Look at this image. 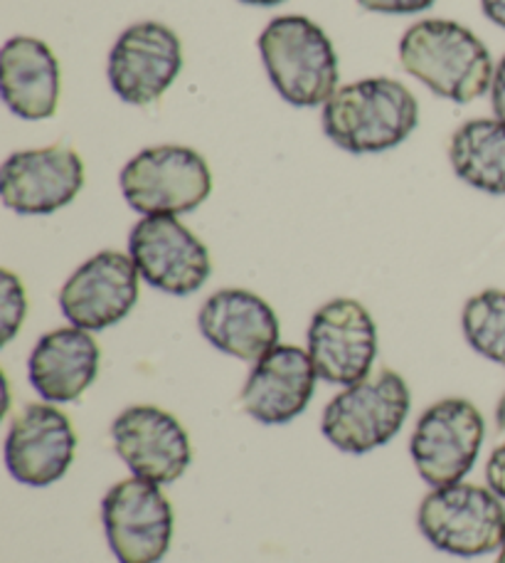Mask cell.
Returning a JSON list of instances; mask_svg holds the SVG:
<instances>
[{
  "mask_svg": "<svg viewBox=\"0 0 505 563\" xmlns=\"http://www.w3.org/2000/svg\"><path fill=\"white\" fill-rule=\"evenodd\" d=\"M400 65L434 95L457 104L491 92L493 59L469 27L453 20H419L400 40Z\"/></svg>",
  "mask_w": 505,
  "mask_h": 563,
  "instance_id": "6da1fadb",
  "label": "cell"
},
{
  "mask_svg": "<svg viewBox=\"0 0 505 563\" xmlns=\"http://www.w3.org/2000/svg\"><path fill=\"white\" fill-rule=\"evenodd\" d=\"M326 136L348 154H385L419 124V102L392 77H366L340 87L323 104Z\"/></svg>",
  "mask_w": 505,
  "mask_h": 563,
  "instance_id": "7a4b0ae2",
  "label": "cell"
},
{
  "mask_svg": "<svg viewBox=\"0 0 505 563\" xmlns=\"http://www.w3.org/2000/svg\"><path fill=\"white\" fill-rule=\"evenodd\" d=\"M259 55L284 102L311 109L338 92V55L323 27L306 15H279L261 30Z\"/></svg>",
  "mask_w": 505,
  "mask_h": 563,
  "instance_id": "3957f363",
  "label": "cell"
},
{
  "mask_svg": "<svg viewBox=\"0 0 505 563\" xmlns=\"http://www.w3.org/2000/svg\"><path fill=\"white\" fill-rule=\"evenodd\" d=\"M409 404L407 380L382 368L330 400L323 410L321 432L338 450L366 455L397 435L409 416Z\"/></svg>",
  "mask_w": 505,
  "mask_h": 563,
  "instance_id": "277c9868",
  "label": "cell"
},
{
  "mask_svg": "<svg viewBox=\"0 0 505 563\" xmlns=\"http://www.w3.org/2000/svg\"><path fill=\"white\" fill-rule=\"evenodd\" d=\"M417 525L434 549L459 559H476L501 549L505 507L493 489L457 482L434 487L422 499Z\"/></svg>",
  "mask_w": 505,
  "mask_h": 563,
  "instance_id": "5b68a950",
  "label": "cell"
},
{
  "mask_svg": "<svg viewBox=\"0 0 505 563\" xmlns=\"http://www.w3.org/2000/svg\"><path fill=\"white\" fill-rule=\"evenodd\" d=\"M119 184L126 203L141 216H183L205 203L212 174L195 148L164 144L131 158Z\"/></svg>",
  "mask_w": 505,
  "mask_h": 563,
  "instance_id": "8992f818",
  "label": "cell"
},
{
  "mask_svg": "<svg viewBox=\"0 0 505 563\" xmlns=\"http://www.w3.org/2000/svg\"><path fill=\"white\" fill-rule=\"evenodd\" d=\"M486 420L467 398H444L414 426L409 452L419 477L434 487L457 485L476 465Z\"/></svg>",
  "mask_w": 505,
  "mask_h": 563,
  "instance_id": "52a82bcc",
  "label": "cell"
},
{
  "mask_svg": "<svg viewBox=\"0 0 505 563\" xmlns=\"http://www.w3.org/2000/svg\"><path fill=\"white\" fill-rule=\"evenodd\" d=\"M101 525L119 563H158L173 539V507L156 482L131 477L101 499Z\"/></svg>",
  "mask_w": 505,
  "mask_h": 563,
  "instance_id": "ba28073f",
  "label": "cell"
},
{
  "mask_svg": "<svg viewBox=\"0 0 505 563\" xmlns=\"http://www.w3.org/2000/svg\"><path fill=\"white\" fill-rule=\"evenodd\" d=\"M183 73V43L164 23L126 27L111 47L106 77L121 102L148 107L158 102Z\"/></svg>",
  "mask_w": 505,
  "mask_h": 563,
  "instance_id": "9c48e42d",
  "label": "cell"
},
{
  "mask_svg": "<svg viewBox=\"0 0 505 563\" xmlns=\"http://www.w3.org/2000/svg\"><path fill=\"white\" fill-rule=\"evenodd\" d=\"M128 255L150 287L176 297L193 295L212 273L205 243L176 216L141 218L128 235Z\"/></svg>",
  "mask_w": 505,
  "mask_h": 563,
  "instance_id": "30bf717a",
  "label": "cell"
},
{
  "mask_svg": "<svg viewBox=\"0 0 505 563\" xmlns=\"http://www.w3.org/2000/svg\"><path fill=\"white\" fill-rule=\"evenodd\" d=\"M308 356L318 378L336 386L366 380L378 358V327L356 299H330L311 319Z\"/></svg>",
  "mask_w": 505,
  "mask_h": 563,
  "instance_id": "8fae6325",
  "label": "cell"
},
{
  "mask_svg": "<svg viewBox=\"0 0 505 563\" xmlns=\"http://www.w3.org/2000/svg\"><path fill=\"white\" fill-rule=\"evenodd\" d=\"M82 156L69 146L18 151L0 168V198L20 216H49L72 203L85 188Z\"/></svg>",
  "mask_w": 505,
  "mask_h": 563,
  "instance_id": "7c38bea8",
  "label": "cell"
},
{
  "mask_svg": "<svg viewBox=\"0 0 505 563\" xmlns=\"http://www.w3.org/2000/svg\"><path fill=\"white\" fill-rule=\"evenodd\" d=\"M111 440L131 475L170 485L193 460L190 438L173 413L158 406H128L111 422Z\"/></svg>",
  "mask_w": 505,
  "mask_h": 563,
  "instance_id": "4fadbf2b",
  "label": "cell"
},
{
  "mask_svg": "<svg viewBox=\"0 0 505 563\" xmlns=\"http://www.w3.org/2000/svg\"><path fill=\"white\" fill-rule=\"evenodd\" d=\"M75 450L72 420L55 406L30 404L10 422L3 457L20 485L49 487L67 475Z\"/></svg>",
  "mask_w": 505,
  "mask_h": 563,
  "instance_id": "5bb4252c",
  "label": "cell"
},
{
  "mask_svg": "<svg viewBox=\"0 0 505 563\" xmlns=\"http://www.w3.org/2000/svg\"><path fill=\"white\" fill-rule=\"evenodd\" d=\"M138 277L131 255L104 250L65 282L59 289V309L72 327L104 331L126 319L136 307Z\"/></svg>",
  "mask_w": 505,
  "mask_h": 563,
  "instance_id": "9a60e30c",
  "label": "cell"
},
{
  "mask_svg": "<svg viewBox=\"0 0 505 563\" xmlns=\"http://www.w3.org/2000/svg\"><path fill=\"white\" fill-rule=\"evenodd\" d=\"M316 378L318 374L308 351L277 344L255 361L239 404L261 426H287L311 404Z\"/></svg>",
  "mask_w": 505,
  "mask_h": 563,
  "instance_id": "2e32d148",
  "label": "cell"
},
{
  "mask_svg": "<svg viewBox=\"0 0 505 563\" xmlns=\"http://www.w3.org/2000/svg\"><path fill=\"white\" fill-rule=\"evenodd\" d=\"M198 329L222 354L259 361L279 344V317L267 299L249 289L227 287L210 295L198 314Z\"/></svg>",
  "mask_w": 505,
  "mask_h": 563,
  "instance_id": "e0dca14e",
  "label": "cell"
},
{
  "mask_svg": "<svg viewBox=\"0 0 505 563\" xmlns=\"http://www.w3.org/2000/svg\"><path fill=\"white\" fill-rule=\"evenodd\" d=\"M99 364L94 336L79 327H63L40 336L27 358V378L47 404H72L94 384Z\"/></svg>",
  "mask_w": 505,
  "mask_h": 563,
  "instance_id": "ac0fdd59",
  "label": "cell"
},
{
  "mask_svg": "<svg viewBox=\"0 0 505 563\" xmlns=\"http://www.w3.org/2000/svg\"><path fill=\"white\" fill-rule=\"evenodd\" d=\"M0 92L5 107L25 122H40L57 112L63 69L43 40L18 35L0 49Z\"/></svg>",
  "mask_w": 505,
  "mask_h": 563,
  "instance_id": "d6986e66",
  "label": "cell"
},
{
  "mask_svg": "<svg viewBox=\"0 0 505 563\" xmlns=\"http://www.w3.org/2000/svg\"><path fill=\"white\" fill-rule=\"evenodd\" d=\"M449 161L453 174L471 188L505 196V122L471 119L451 136Z\"/></svg>",
  "mask_w": 505,
  "mask_h": 563,
  "instance_id": "ffe728a7",
  "label": "cell"
},
{
  "mask_svg": "<svg viewBox=\"0 0 505 563\" xmlns=\"http://www.w3.org/2000/svg\"><path fill=\"white\" fill-rule=\"evenodd\" d=\"M461 329L469 346L493 364L505 366V291L483 289L461 311Z\"/></svg>",
  "mask_w": 505,
  "mask_h": 563,
  "instance_id": "44dd1931",
  "label": "cell"
},
{
  "mask_svg": "<svg viewBox=\"0 0 505 563\" xmlns=\"http://www.w3.org/2000/svg\"><path fill=\"white\" fill-rule=\"evenodd\" d=\"M27 317L25 287L10 269L0 273V329H3V344H10L23 327Z\"/></svg>",
  "mask_w": 505,
  "mask_h": 563,
  "instance_id": "7402d4cb",
  "label": "cell"
},
{
  "mask_svg": "<svg viewBox=\"0 0 505 563\" xmlns=\"http://www.w3.org/2000/svg\"><path fill=\"white\" fill-rule=\"evenodd\" d=\"M437 0H358L360 8L382 15H414L429 10Z\"/></svg>",
  "mask_w": 505,
  "mask_h": 563,
  "instance_id": "603a6c76",
  "label": "cell"
},
{
  "mask_svg": "<svg viewBox=\"0 0 505 563\" xmlns=\"http://www.w3.org/2000/svg\"><path fill=\"white\" fill-rule=\"evenodd\" d=\"M486 479H489V487L496 492L501 499H505V442L493 450V455L489 457Z\"/></svg>",
  "mask_w": 505,
  "mask_h": 563,
  "instance_id": "cb8c5ba5",
  "label": "cell"
},
{
  "mask_svg": "<svg viewBox=\"0 0 505 563\" xmlns=\"http://www.w3.org/2000/svg\"><path fill=\"white\" fill-rule=\"evenodd\" d=\"M491 107H493V114H496V119L505 122V55L501 57L496 73H493Z\"/></svg>",
  "mask_w": 505,
  "mask_h": 563,
  "instance_id": "d4e9b609",
  "label": "cell"
},
{
  "mask_svg": "<svg viewBox=\"0 0 505 563\" xmlns=\"http://www.w3.org/2000/svg\"><path fill=\"white\" fill-rule=\"evenodd\" d=\"M481 10L493 25L505 30V0H481Z\"/></svg>",
  "mask_w": 505,
  "mask_h": 563,
  "instance_id": "484cf974",
  "label": "cell"
},
{
  "mask_svg": "<svg viewBox=\"0 0 505 563\" xmlns=\"http://www.w3.org/2000/svg\"><path fill=\"white\" fill-rule=\"evenodd\" d=\"M496 426L501 432H505V394L498 400V408H496Z\"/></svg>",
  "mask_w": 505,
  "mask_h": 563,
  "instance_id": "4316f807",
  "label": "cell"
},
{
  "mask_svg": "<svg viewBox=\"0 0 505 563\" xmlns=\"http://www.w3.org/2000/svg\"><path fill=\"white\" fill-rule=\"evenodd\" d=\"M239 3H247V5H261V8H271V5H281V3H287V0H239Z\"/></svg>",
  "mask_w": 505,
  "mask_h": 563,
  "instance_id": "83f0119b",
  "label": "cell"
},
{
  "mask_svg": "<svg viewBox=\"0 0 505 563\" xmlns=\"http://www.w3.org/2000/svg\"><path fill=\"white\" fill-rule=\"evenodd\" d=\"M496 563H505V537H503V544H501V551H498V559Z\"/></svg>",
  "mask_w": 505,
  "mask_h": 563,
  "instance_id": "f1b7e54d",
  "label": "cell"
}]
</instances>
